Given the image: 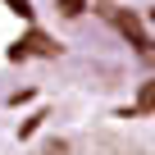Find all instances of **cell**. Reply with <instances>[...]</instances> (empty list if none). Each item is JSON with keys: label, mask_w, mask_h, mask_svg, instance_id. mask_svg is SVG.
<instances>
[{"label": "cell", "mask_w": 155, "mask_h": 155, "mask_svg": "<svg viewBox=\"0 0 155 155\" xmlns=\"http://www.w3.org/2000/svg\"><path fill=\"white\" fill-rule=\"evenodd\" d=\"M28 55H46V59H55V55H59V41H50L46 32H28L18 46H9V59H28Z\"/></svg>", "instance_id": "2"}, {"label": "cell", "mask_w": 155, "mask_h": 155, "mask_svg": "<svg viewBox=\"0 0 155 155\" xmlns=\"http://www.w3.org/2000/svg\"><path fill=\"white\" fill-rule=\"evenodd\" d=\"M101 14H105V18H110V23H114V28L137 46V50H141V59H150V64H155V41L146 37V28H141V18H137V14H128V9H101Z\"/></svg>", "instance_id": "1"}, {"label": "cell", "mask_w": 155, "mask_h": 155, "mask_svg": "<svg viewBox=\"0 0 155 155\" xmlns=\"http://www.w3.org/2000/svg\"><path fill=\"white\" fill-rule=\"evenodd\" d=\"M141 114H155V82H141L132 110H123V119H141Z\"/></svg>", "instance_id": "3"}, {"label": "cell", "mask_w": 155, "mask_h": 155, "mask_svg": "<svg viewBox=\"0 0 155 155\" xmlns=\"http://www.w3.org/2000/svg\"><path fill=\"white\" fill-rule=\"evenodd\" d=\"M46 155H68V146H64V141H50V146H46Z\"/></svg>", "instance_id": "7"}, {"label": "cell", "mask_w": 155, "mask_h": 155, "mask_svg": "<svg viewBox=\"0 0 155 155\" xmlns=\"http://www.w3.org/2000/svg\"><path fill=\"white\" fill-rule=\"evenodd\" d=\"M5 5H9V9L23 18V23H32V0H5Z\"/></svg>", "instance_id": "6"}, {"label": "cell", "mask_w": 155, "mask_h": 155, "mask_svg": "<svg viewBox=\"0 0 155 155\" xmlns=\"http://www.w3.org/2000/svg\"><path fill=\"white\" fill-rule=\"evenodd\" d=\"M41 119H46V110H37L32 119H23V123H18V137H32V132L41 128Z\"/></svg>", "instance_id": "5"}, {"label": "cell", "mask_w": 155, "mask_h": 155, "mask_svg": "<svg viewBox=\"0 0 155 155\" xmlns=\"http://www.w3.org/2000/svg\"><path fill=\"white\" fill-rule=\"evenodd\" d=\"M55 5H59V14H64V18H78V14H87L91 0H55Z\"/></svg>", "instance_id": "4"}]
</instances>
